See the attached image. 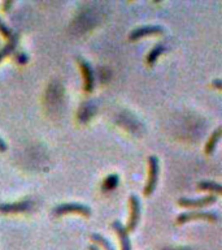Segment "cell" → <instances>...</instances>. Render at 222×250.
Listing matches in <instances>:
<instances>
[{
  "label": "cell",
  "mask_w": 222,
  "mask_h": 250,
  "mask_svg": "<svg viewBox=\"0 0 222 250\" xmlns=\"http://www.w3.org/2000/svg\"><path fill=\"white\" fill-rule=\"evenodd\" d=\"M148 181L144 189V194L149 195L153 193L156 185H157V180H159V172H160V163L157 156L151 155L148 156Z\"/></svg>",
  "instance_id": "cell-1"
},
{
  "label": "cell",
  "mask_w": 222,
  "mask_h": 250,
  "mask_svg": "<svg viewBox=\"0 0 222 250\" xmlns=\"http://www.w3.org/2000/svg\"><path fill=\"white\" fill-rule=\"evenodd\" d=\"M190 220H206V222H217L218 215L212 211H188V212H183L178 215L177 223L182 224V223L190 222Z\"/></svg>",
  "instance_id": "cell-2"
},
{
  "label": "cell",
  "mask_w": 222,
  "mask_h": 250,
  "mask_svg": "<svg viewBox=\"0 0 222 250\" xmlns=\"http://www.w3.org/2000/svg\"><path fill=\"white\" fill-rule=\"evenodd\" d=\"M68 212H78L83 216H90L91 215V208L89 206H85L82 203H64L60 205L54 210L55 215H64Z\"/></svg>",
  "instance_id": "cell-3"
},
{
  "label": "cell",
  "mask_w": 222,
  "mask_h": 250,
  "mask_svg": "<svg viewBox=\"0 0 222 250\" xmlns=\"http://www.w3.org/2000/svg\"><path fill=\"white\" fill-rule=\"evenodd\" d=\"M130 207H131V212H130V219H129L128 226L125 227L128 232H132L135 229L136 226L139 224L140 214H142V210H140V201L136 195L132 194L130 197Z\"/></svg>",
  "instance_id": "cell-4"
},
{
  "label": "cell",
  "mask_w": 222,
  "mask_h": 250,
  "mask_svg": "<svg viewBox=\"0 0 222 250\" xmlns=\"http://www.w3.org/2000/svg\"><path fill=\"white\" fill-rule=\"evenodd\" d=\"M217 201L216 195H206V197H202V198H181L178 199V205L183 207H192V208H199V207L209 206L212 203Z\"/></svg>",
  "instance_id": "cell-5"
},
{
  "label": "cell",
  "mask_w": 222,
  "mask_h": 250,
  "mask_svg": "<svg viewBox=\"0 0 222 250\" xmlns=\"http://www.w3.org/2000/svg\"><path fill=\"white\" fill-rule=\"evenodd\" d=\"M164 33V29L159 25H148V26H142L138 27L135 30H132L129 35V38L131 41H136V39L146 37V35H152V34H161Z\"/></svg>",
  "instance_id": "cell-6"
},
{
  "label": "cell",
  "mask_w": 222,
  "mask_h": 250,
  "mask_svg": "<svg viewBox=\"0 0 222 250\" xmlns=\"http://www.w3.org/2000/svg\"><path fill=\"white\" fill-rule=\"evenodd\" d=\"M113 229L116 230L117 236H118V240L121 242V250H131V241H130V237H129V232L126 230L122 224H121L118 220L112 223Z\"/></svg>",
  "instance_id": "cell-7"
},
{
  "label": "cell",
  "mask_w": 222,
  "mask_h": 250,
  "mask_svg": "<svg viewBox=\"0 0 222 250\" xmlns=\"http://www.w3.org/2000/svg\"><path fill=\"white\" fill-rule=\"evenodd\" d=\"M78 62H79V65L82 68V72H83V78H85V90L86 91H92L93 89V73L92 69H91V65L89 62L83 60V59L78 58Z\"/></svg>",
  "instance_id": "cell-8"
},
{
  "label": "cell",
  "mask_w": 222,
  "mask_h": 250,
  "mask_svg": "<svg viewBox=\"0 0 222 250\" xmlns=\"http://www.w3.org/2000/svg\"><path fill=\"white\" fill-rule=\"evenodd\" d=\"M30 202L29 201H22L17 203H4L0 205V212L4 214H11V212H22V211L29 210Z\"/></svg>",
  "instance_id": "cell-9"
},
{
  "label": "cell",
  "mask_w": 222,
  "mask_h": 250,
  "mask_svg": "<svg viewBox=\"0 0 222 250\" xmlns=\"http://www.w3.org/2000/svg\"><path fill=\"white\" fill-rule=\"evenodd\" d=\"M17 44H18V34H17V33H16V34L13 33V35L9 38V42L0 50V62H1L4 58H7L8 55H11L12 52H15Z\"/></svg>",
  "instance_id": "cell-10"
},
{
  "label": "cell",
  "mask_w": 222,
  "mask_h": 250,
  "mask_svg": "<svg viewBox=\"0 0 222 250\" xmlns=\"http://www.w3.org/2000/svg\"><path fill=\"white\" fill-rule=\"evenodd\" d=\"M221 138V128L216 129V132L212 133V136H210L209 141H208V144H206L205 151L206 154H212L214 151V148L217 146V142Z\"/></svg>",
  "instance_id": "cell-11"
},
{
  "label": "cell",
  "mask_w": 222,
  "mask_h": 250,
  "mask_svg": "<svg viewBox=\"0 0 222 250\" xmlns=\"http://www.w3.org/2000/svg\"><path fill=\"white\" fill-rule=\"evenodd\" d=\"M198 189L200 190H209V191H216V193H221L222 187L217 183H212V181H200L198 184Z\"/></svg>",
  "instance_id": "cell-12"
},
{
  "label": "cell",
  "mask_w": 222,
  "mask_h": 250,
  "mask_svg": "<svg viewBox=\"0 0 222 250\" xmlns=\"http://www.w3.org/2000/svg\"><path fill=\"white\" fill-rule=\"evenodd\" d=\"M164 48H165V47H164L163 43H160V44H156V46L152 48V51L149 52V54H148V56H147V62L149 64V65H153V64H155L156 59L159 58L160 55L163 54Z\"/></svg>",
  "instance_id": "cell-13"
},
{
  "label": "cell",
  "mask_w": 222,
  "mask_h": 250,
  "mask_svg": "<svg viewBox=\"0 0 222 250\" xmlns=\"http://www.w3.org/2000/svg\"><path fill=\"white\" fill-rule=\"evenodd\" d=\"M91 238H92V241L97 242L99 245L103 246V248H104L105 250H116V249H114V248H113L112 244H111V242H109L108 240H107V238L103 237L101 234L92 233V234H91Z\"/></svg>",
  "instance_id": "cell-14"
},
{
  "label": "cell",
  "mask_w": 222,
  "mask_h": 250,
  "mask_svg": "<svg viewBox=\"0 0 222 250\" xmlns=\"http://www.w3.org/2000/svg\"><path fill=\"white\" fill-rule=\"evenodd\" d=\"M117 184H118V177H117L116 175H112V176H109L108 179L105 180L104 188L105 189H114Z\"/></svg>",
  "instance_id": "cell-15"
},
{
  "label": "cell",
  "mask_w": 222,
  "mask_h": 250,
  "mask_svg": "<svg viewBox=\"0 0 222 250\" xmlns=\"http://www.w3.org/2000/svg\"><path fill=\"white\" fill-rule=\"evenodd\" d=\"M0 33H1L5 38H11L12 35H13V31L4 23V21H1V19H0Z\"/></svg>",
  "instance_id": "cell-16"
},
{
  "label": "cell",
  "mask_w": 222,
  "mask_h": 250,
  "mask_svg": "<svg viewBox=\"0 0 222 250\" xmlns=\"http://www.w3.org/2000/svg\"><path fill=\"white\" fill-rule=\"evenodd\" d=\"M5 150H7V144H5L3 138L0 137V151L3 152V151H5Z\"/></svg>",
  "instance_id": "cell-17"
},
{
  "label": "cell",
  "mask_w": 222,
  "mask_h": 250,
  "mask_svg": "<svg viewBox=\"0 0 222 250\" xmlns=\"http://www.w3.org/2000/svg\"><path fill=\"white\" fill-rule=\"evenodd\" d=\"M17 60H18L19 64H23V62H26V60H27L26 55H25V54H21V55H19V56H18V58H17Z\"/></svg>",
  "instance_id": "cell-18"
},
{
  "label": "cell",
  "mask_w": 222,
  "mask_h": 250,
  "mask_svg": "<svg viewBox=\"0 0 222 250\" xmlns=\"http://www.w3.org/2000/svg\"><path fill=\"white\" fill-rule=\"evenodd\" d=\"M212 85L216 86L217 89H222V81H221V80H214V81L212 82Z\"/></svg>",
  "instance_id": "cell-19"
},
{
  "label": "cell",
  "mask_w": 222,
  "mask_h": 250,
  "mask_svg": "<svg viewBox=\"0 0 222 250\" xmlns=\"http://www.w3.org/2000/svg\"><path fill=\"white\" fill-rule=\"evenodd\" d=\"M12 4H13V3H11V1H9V3H4V4H3V7L5 8V9H8V8L11 7Z\"/></svg>",
  "instance_id": "cell-20"
},
{
  "label": "cell",
  "mask_w": 222,
  "mask_h": 250,
  "mask_svg": "<svg viewBox=\"0 0 222 250\" xmlns=\"http://www.w3.org/2000/svg\"><path fill=\"white\" fill-rule=\"evenodd\" d=\"M89 249L90 250H100V249H99V248H97V246H95V245H91L89 248Z\"/></svg>",
  "instance_id": "cell-21"
}]
</instances>
